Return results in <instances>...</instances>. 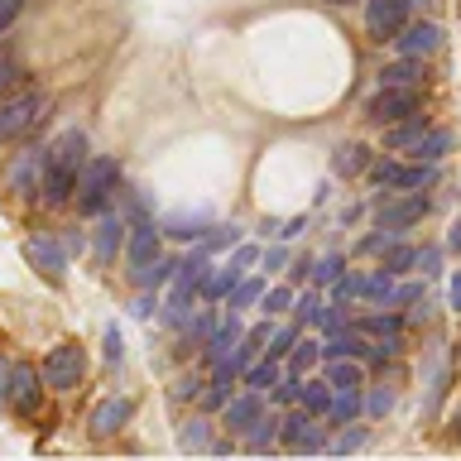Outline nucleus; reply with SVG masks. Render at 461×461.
<instances>
[{
    "instance_id": "aec40b11",
    "label": "nucleus",
    "mask_w": 461,
    "mask_h": 461,
    "mask_svg": "<svg viewBox=\"0 0 461 461\" xmlns=\"http://www.w3.org/2000/svg\"><path fill=\"white\" fill-rule=\"evenodd\" d=\"M240 341H245V327H240V317L230 312L226 322H221V327H216L212 337H207V360H212V366H221V360H226L230 351H236Z\"/></svg>"
},
{
    "instance_id": "20e7f679",
    "label": "nucleus",
    "mask_w": 461,
    "mask_h": 461,
    "mask_svg": "<svg viewBox=\"0 0 461 461\" xmlns=\"http://www.w3.org/2000/svg\"><path fill=\"white\" fill-rule=\"evenodd\" d=\"M370 178L380 187H394V193H423V187L438 183V164H394V158H375Z\"/></svg>"
},
{
    "instance_id": "412c9836",
    "label": "nucleus",
    "mask_w": 461,
    "mask_h": 461,
    "mask_svg": "<svg viewBox=\"0 0 461 461\" xmlns=\"http://www.w3.org/2000/svg\"><path fill=\"white\" fill-rule=\"evenodd\" d=\"M360 413H366V399H360V389H337V394H331V409H327L322 423L346 428V423H356Z\"/></svg>"
},
{
    "instance_id": "c756f323",
    "label": "nucleus",
    "mask_w": 461,
    "mask_h": 461,
    "mask_svg": "<svg viewBox=\"0 0 461 461\" xmlns=\"http://www.w3.org/2000/svg\"><path fill=\"white\" fill-rule=\"evenodd\" d=\"M173 274H178V259H168V255H158L154 265H144V269H135L130 279H135L140 288H164Z\"/></svg>"
},
{
    "instance_id": "a878e982",
    "label": "nucleus",
    "mask_w": 461,
    "mask_h": 461,
    "mask_svg": "<svg viewBox=\"0 0 461 461\" xmlns=\"http://www.w3.org/2000/svg\"><path fill=\"white\" fill-rule=\"evenodd\" d=\"M447 149H452V130H428L409 154H413V164H438Z\"/></svg>"
},
{
    "instance_id": "f03ea898",
    "label": "nucleus",
    "mask_w": 461,
    "mask_h": 461,
    "mask_svg": "<svg viewBox=\"0 0 461 461\" xmlns=\"http://www.w3.org/2000/svg\"><path fill=\"white\" fill-rule=\"evenodd\" d=\"M115 187H121V164L115 158H86L82 183H77V207L86 216H106Z\"/></svg>"
},
{
    "instance_id": "4c0bfd02",
    "label": "nucleus",
    "mask_w": 461,
    "mask_h": 461,
    "mask_svg": "<svg viewBox=\"0 0 461 461\" xmlns=\"http://www.w3.org/2000/svg\"><path fill=\"white\" fill-rule=\"evenodd\" d=\"M380 269H389V274H409V269H418V245H389Z\"/></svg>"
},
{
    "instance_id": "9b49d317",
    "label": "nucleus",
    "mask_w": 461,
    "mask_h": 461,
    "mask_svg": "<svg viewBox=\"0 0 461 461\" xmlns=\"http://www.w3.org/2000/svg\"><path fill=\"white\" fill-rule=\"evenodd\" d=\"M226 418V432H236V438H250V428L265 418V394H255V389H245V394H230V403L221 409Z\"/></svg>"
},
{
    "instance_id": "1a4fd4ad",
    "label": "nucleus",
    "mask_w": 461,
    "mask_h": 461,
    "mask_svg": "<svg viewBox=\"0 0 461 461\" xmlns=\"http://www.w3.org/2000/svg\"><path fill=\"white\" fill-rule=\"evenodd\" d=\"M5 403H10L14 418H24V423H34V418H39V370L34 366H10Z\"/></svg>"
},
{
    "instance_id": "864d4df0",
    "label": "nucleus",
    "mask_w": 461,
    "mask_h": 461,
    "mask_svg": "<svg viewBox=\"0 0 461 461\" xmlns=\"http://www.w3.org/2000/svg\"><path fill=\"white\" fill-rule=\"evenodd\" d=\"M447 250H452V255H461V216H456L452 226H447Z\"/></svg>"
},
{
    "instance_id": "dca6fc26",
    "label": "nucleus",
    "mask_w": 461,
    "mask_h": 461,
    "mask_svg": "<svg viewBox=\"0 0 461 461\" xmlns=\"http://www.w3.org/2000/svg\"><path fill=\"white\" fill-rule=\"evenodd\" d=\"M394 43H399V53H403V58H428V53H438V49H442V29H438V24H428V20H418V24L403 29Z\"/></svg>"
},
{
    "instance_id": "423d86ee",
    "label": "nucleus",
    "mask_w": 461,
    "mask_h": 461,
    "mask_svg": "<svg viewBox=\"0 0 461 461\" xmlns=\"http://www.w3.org/2000/svg\"><path fill=\"white\" fill-rule=\"evenodd\" d=\"M428 216V197L423 193H399L375 207V230H389V236H403L409 226H418Z\"/></svg>"
},
{
    "instance_id": "a19ab883",
    "label": "nucleus",
    "mask_w": 461,
    "mask_h": 461,
    "mask_svg": "<svg viewBox=\"0 0 461 461\" xmlns=\"http://www.w3.org/2000/svg\"><path fill=\"white\" fill-rule=\"evenodd\" d=\"M178 447H183V452H202V447H207V418H193V423L183 428Z\"/></svg>"
},
{
    "instance_id": "37998d69",
    "label": "nucleus",
    "mask_w": 461,
    "mask_h": 461,
    "mask_svg": "<svg viewBox=\"0 0 461 461\" xmlns=\"http://www.w3.org/2000/svg\"><path fill=\"white\" fill-rule=\"evenodd\" d=\"M389 409H394V394H389L384 384H375L370 394H366V413H370V418H384Z\"/></svg>"
},
{
    "instance_id": "2eb2a0df",
    "label": "nucleus",
    "mask_w": 461,
    "mask_h": 461,
    "mask_svg": "<svg viewBox=\"0 0 461 461\" xmlns=\"http://www.w3.org/2000/svg\"><path fill=\"white\" fill-rule=\"evenodd\" d=\"M43 164H49V149H29L24 158L10 164V187L14 193H43Z\"/></svg>"
},
{
    "instance_id": "2f4dec72",
    "label": "nucleus",
    "mask_w": 461,
    "mask_h": 461,
    "mask_svg": "<svg viewBox=\"0 0 461 461\" xmlns=\"http://www.w3.org/2000/svg\"><path fill=\"white\" fill-rule=\"evenodd\" d=\"M279 428H284V418H259V423L250 428V438H245V447H250V452H274V447H279Z\"/></svg>"
},
{
    "instance_id": "0eeeda50",
    "label": "nucleus",
    "mask_w": 461,
    "mask_h": 461,
    "mask_svg": "<svg viewBox=\"0 0 461 461\" xmlns=\"http://www.w3.org/2000/svg\"><path fill=\"white\" fill-rule=\"evenodd\" d=\"M409 115H423L418 111V92H409V86H380V92L366 101V121L384 125V130L409 121Z\"/></svg>"
},
{
    "instance_id": "ea45409f",
    "label": "nucleus",
    "mask_w": 461,
    "mask_h": 461,
    "mask_svg": "<svg viewBox=\"0 0 461 461\" xmlns=\"http://www.w3.org/2000/svg\"><path fill=\"white\" fill-rule=\"evenodd\" d=\"M259 308H265V317H279V312H288V308H294V288H284V284L265 288V298H259Z\"/></svg>"
},
{
    "instance_id": "cd10ccee",
    "label": "nucleus",
    "mask_w": 461,
    "mask_h": 461,
    "mask_svg": "<svg viewBox=\"0 0 461 461\" xmlns=\"http://www.w3.org/2000/svg\"><path fill=\"white\" fill-rule=\"evenodd\" d=\"M236 284H240V274L230 269V265H212V274H207V284H202V298L221 303V298H230V294H236Z\"/></svg>"
},
{
    "instance_id": "5701e85b",
    "label": "nucleus",
    "mask_w": 461,
    "mask_h": 461,
    "mask_svg": "<svg viewBox=\"0 0 461 461\" xmlns=\"http://www.w3.org/2000/svg\"><path fill=\"white\" fill-rule=\"evenodd\" d=\"M240 380H245V389H255V394H274V389H279V380H284V366H279V360H259V366H250V370H245L240 375Z\"/></svg>"
},
{
    "instance_id": "39448f33",
    "label": "nucleus",
    "mask_w": 461,
    "mask_h": 461,
    "mask_svg": "<svg viewBox=\"0 0 461 461\" xmlns=\"http://www.w3.org/2000/svg\"><path fill=\"white\" fill-rule=\"evenodd\" d=\"M86 375V351L77 341H58L49 356H43V384L53 389H77Z\"/></svg>"
},
{
    "instance_id": "49530a36",
    "label": "nucleus",
    "mask_w": 461,
    "mask_h": 461,
    "mask_svg": "<svg viewBox=\"0 0 461 461\" xmlns=\"http://www.w3.org/2000/svg\"><path fill=\"white\" fill-rule=\"evenodd\" d=\"M360 442H366V432H360V428H351V432H341V438L331 442V452H337V456H346V452H356Z\"/></svg>"
},
{
    "instance_id": "72a5a7b5",
    "label": "nucleus",
    "mask_w": 461,
    "mask_h": 461,
    "mask_svg": "<svg viewBox=\"0 0 461 461\" xmlns=\"http://www.w3.org/2000/svg\"><path fill=\"white\" fill-rule=\"evenodd\" d=\"M317 360H322V341H317V337H303V341L294 346V356H288V375H308Z\"/></svg>"
},
{
    "instance_id": "3c124183",
    "label": "nucleus",
    "mask_w": 461,
    "mask_h": 461,
    "mask_svg": "<svg viewBox=\"0 0 461 461\" xmlns=\"http://www.w3.org/2000/svg\"><path fill=\"white\" fill-rule=\"evenodd\" d=\"M447 303H452V312H461V269H452V284H447Z\"/></svg>"
},
{
    "instance_id": "6ab92c4d",
    "label": "nucleus",
    "mask_w": 461,
    "mask_h": 461,
    "mask_svg": "<svg viewBox=\"0 0 461 461\" xmlns=\"http://www.w3.org/2000/svg\"><path fill=\"white\" fill-rule=\"evenodd\" d=\"M370 164H375L370 149L356 140L337 144V154H331V173H337V178H360V173H370Z\"/></svg>"
},
{
    "instance_id": "de8ad7c7",
    "label": "nucleus",
    "mask_w": 461,
    "mask_h": 461,
    "mask_svg": "<svg viewBox=\"0 0 461 461\" xmlns=\"http://www.w3.org/2000/svg\"><path fill=\"white\" fill-rule=\"evenodd\" d=\"M438 259H442V250H438V245H428V250H418V274H423V279H428V274H438Z\"/></svg>"
},
{
    "instance_id": "473e14b6",
    "label": "nucleus",
    "mask_w": 461,
    "mask_h": 461,
    "mask_svg": "<svg viewBox=\"0 0 461 461\" xmlns=\"http://www.w3.org/2000/svg\"><path fill=\"white\" fill-rule=\"evenodd\" d=\"M360 303H394V274H389V269L366 274V284H360Z\"/></svg>"
},
{
    "instance_id": "bb28decb",
    "label": "nucleus",
    "mask_w": 461,
    "mask_h": 461,
    "mask_svg": "<svg viewBox=\"0 0 461 461\" xmlns=\"http://www.w3.org/2000/svg\"><path fill=\"white\" fill-rule=\"evenodd\" d=\"M327 384L331 389H366V370H360V360H327Z\"/></svg>"
},
{
    "instance_id": "09e8293b",
    "label": "nucleus",
    "mask_w": 461,
    "mask_h": 461,
    "mask_svg": "<svg viewBox=\"0 0 461 461\" xmlns=\"http://www.w3.org/2000/svg\"><path fill=\"white\" fill-rule=\"evenodd\" d=\"M20 10H24V0H0V34H5L14 20H20Z\"/></svg>"
},
{
    "instance_id": "58836bf2",
    "label": "nucleus",
    "mask_w": 461,
    "mask_h": 461,
    "mask_svg": "<svg viewBox=\"0 0 461 461\" xmlns=\"http://www.w3.org/2000/svg\"><path fill=\"white\" fill-rule=\"evenodd\" d=\"M265 298V279H240L236 284V294H230V312H240V308H255V303Z\"/></svg>"
},
{
    "instance_id": "4be33fe9",
    "label": "nucleus",
    "mask_w": 461,
    "mask_h": 461,
    "mask_svg": "<svg viewBox=\"0 0 461 461\" xmlns=\"http://www.w3.org/2000/svg\"><path fill=\"white\" fill-rule=\"evenodd\" d=\"M423 135H428V121H423V115H409V121H399V125H389V130H384V149L409 154Z\"/></svg>"
},
{
    "instance_id": "4d7b16f0",
    "label": "nucleus",
    "mask_w": 461,
    "mask_h": 461,
    "mask_svg": "<svg viewBox=\"0 0 461 461\" xmlns=\"http://www.w3.org/2000/svg\"><path fill=\"white\" fill-rule=\"evenodd\" d=\"M452 438L461 442V403H456V409H452Z\"/></svg>"
},
{
    "instance_id": "f257e3e1",
    "label": "nucleus",
    "mask_w": 461,
    "mask_h": 461,
    "mask_svg": "<svg viewBox=\"0 0 461 461\" xmlns=\"http://www.w3.org/2000/svg\"><path fill=\"white\" fill-rule=\"evenodd\" d=\"M86 168V135L82 130H63L49 144V164H43V202H68L82 183Z\"/></svg>"
},
{
    "instance_id": "a211bd4d",
    "label": "nucleus",
    "mask_w": 461,
    "mask_h": 461,
    "mask_svg": "<svg viewBox=\"0 0 461 461\" xmlns=\"http://www.w3.org/2000/svg\"><path fill=\"white\" fill-rule=\"evenodd\" d=\"M360 356H370V341L356 327H341L322 341V360H360Z\"/></svg>"
},
{
    "instance_id": "393cba45",
    "label": "nucleus",
    "mask_w": 461,
    "mask_h": 461,
    "mask_svg": "<svg viewBox=\"0 0 461 461\" xmlns=\"http://www.w3.org/2000/svg\"><path fill=\"white\" fill-rule=\"evenodd\" d=\"M331 389L327 380H303V399H298V409L303 413H312V418H327V409H331Z\"/></svg>"
},
{
    "instance_id": "603ef678",
    "label": "nucleus",
    "mask_w": 461,
    "mask_h": 461,
    "mask_svg": "<svg viewBox=\"0 0 461 461\" xmlns=\"http://www.w3.org/2000/svg\"><path fill=\"white\" fill-rule=\"evenodd\" d=\"M106 360H121V331L106 327Z\"/></svg>"
},
{
    "instance_id": "9d476101",
    "label": "nucleus",
    "mask_w": 461,
    "mask_h": 461,
    "mask_svg": "<svg viewBox=\"0 0 461 461\" xmlns=\"http://www.w3.org/2000/svg\"><path fill=\"white\" fill-rule=\"evenodd\" d=\"M279 447H288V452H322V447H327L322 418L294 409V413L284 418V428H279Z\"/></svg>"
},
{
    "instance_id": "e433bc0d",
    "label": "nucleus",
    "mask_w": 461,
    "mask_h": 461,
    "mask_svg": "<svg viewBox=\"0 0 461 461\" xmlns=\"http://www.w3.org/2000/svg\"><path fill=\"white\" fill-rule=\"evenodd\" d=\"M341 274H346V259H341V255H317V259H312V274H308V279H312L317 288H322V284H337Z\"/></svg>"
},
{
    "instance_id": "6e6d98bb",
    "label": "nucleus",
    "mask_w": 461,
    "mask_h": 461,
    "mask_svg": "<svg viewBox=\"0 0 461 461\" xmlns=\"http://www.w3.org/2000/svg\"><path fill=\"white\" fill-rule=\"evenodd\" d=\"M284 265V250H279V245H274V250L265 255V269H279Z\"/></svg>"
},
{
    "instance_id": "79ce46f5",
    "label": "nucleus",
    "mask_w": 461,
    "mask_h": 461,
    "mask_svg": "<svg viewBox=\"0 0 461 461\" xmlns=\"http://www.w3.org/2000/svg\"><path fill=\"white\" fill-rule=\"evenodd\" d=\"M226 265H230V269H236L240 279H245V274H250V269L259 265V250H255V245H236V250H230V259H226Z\"/></svg>"
},
{
    "instance_id": "c9c22d12",
    "label": "nucleus",
    "mask_w": 461,
    "mask_h": 461,
    "mask_svg": "<svg viewBox=\"0 0 461 461\" xmlns=\"http://www.w3.org/2000/svg\"><path fill=\"white\" fill-rule=\"evenodd\" d=\"M327 308H331V303H322L317 294H298V298H294V312H298V322H303V327H322Z\"/></svg>"
},
{
    "instance_id": "f8f14e48",
    "label": "nucleus",
    "mask_w": 461,
    "mask_h": 461,
    "mask_svg": "<svg viewBox=\"0 0 461 461\" xmlns=\"http://www.w3.org/2000/svg\"><path fill=\"white\" fill-rule=\"evenodd\" d=\"M125 255H130V274H135V269H144V265H154V259L164 255V230H158L154 221H140V226H130Z\"/></svg>"
},
{
    "instance_id": "f3484780",
    "label": "nucleus",
    "mask_w": 461,
    "mask_h": 461,
    "mask_svg": "<svg viewBox=\"0 0 461 461\" xmlns=\"http://www.w3.org/2000/svg\"><path fill=\"white\" fill-rule=\"evenodd\" d=\"M125 240H130V226L115 212H106L101 226H96V265H111L115 250H125Z\"/></svg>"
},
{
    "instance_id": "bf43d9fd",
    "label": "nucleus",
    "mask_w": 461,
    "mask_h": 461,
    "mask_svg": "<svg viewBox=\"0 0 461 461\" xmlns=\"http://www.w3.org/2000/svg\"><path fill=\"white\" fill-rule=\"evenodd\" d=\"M409 5H432V0H409Z\"/></svg>"
},
{
    "instance_id": "13d9d810",
    "label": "nucleus",
    "mask_w": 461,
    "mask_h": 461,
    "mask_svg": "<svg viewBox=\"0 0 461 461\" xmlns=\"http://www.w3.org/2000/svg\"><path fill=\"white\" fill-rule=\"evenodd\" d=\"M5 384H10V366L0 360V399H5Z\"/></svg>"
},
{
    "instance_id": "7ed1b4c3",
    "label": "nucleus",
    "mask_w": 461,
    "mask_h": 461,
    "mask_svg": "<svg viewBox=\"0 0 461 461\" xmlns=\"http://www.w3.org/2000/svg\"><path fill=\"white\" fill-rule=\"evenodd\" d=\"M43 111H49V96H39V92H20V96L0 101V149L24 140L43 121Z\"/></svg>"
},
{
    "instance_id": "a18cd8bd",
    "label": "nucleus",
    "mask_w": 461,
    "mask_h": 461,
    "mask_svg": "<svg viewBox=\"0 0 461 461\" xmlns=\"http://www.w3.org/2000/svg\"><path fill=\"white\" fill-rule=\"evenodd\" d=\"M413 303H423V284H403V288H394V303H389V308H413Z\"/></svg>"
},
{
    "instance_id": "6e6552de",
    "label": "nucleus",
    "mask_w": 461,
    "mask_h": 461,
    "mask_svg": "<svg viewBox=\"0 0 461 461\" xmlns=\"http://www.w3.org/2000/svg\"><path fill=\"white\" fill-rule=\"evenodd\" d=\"M409 29V0H366V34L394 43Z\"/></svg>"
},
{
    "instance_id": "7c9ffc66",
    "label": "nucleus",
    "mask_w": 461,
    "mask_h": 461,
    "mask_svg": "<svg viewBox=\"0 0 461 461\" xmlns=\"http://www.w3.org/2000/svg\"><path fill=\"white\" fill-rule=\"evenodd\" d=\"M418 77H423V63H418V58H403V63L380 72V86H409V92H418Z\"/></svg>"
},
{
    "instance_id": "c03bdc74",
    "label": "nucleus",
    "mask_w": 461,
    "mask_h": 461,
    "mask_svg": "<svg viewBox=\"0 0 461 461\" xmlns=\"http://www.w3.org/2000/svg\"><path fill=\"white\" fill-rule=\"evenodd\" d=\"M269 399H274V403H298V399H303V375H284L279 389H274Z\"/></svg>"
},
{
    "instance_id": "b1692460",
    "label": "nucleus",
    "mask_w": 461,
    "mask_h": 461,
    "mask_svg": "<svg viewBox=\"0 0 461 461\" xmlns=\"http://www.w3.org/2000/svg\"><path fill=\"white\" fill-rule=\"evenodd\" d=\"M230 384H236V370L230 366H216L207 389H202V409H226L230 403Z\"/></svg>"
},
{
    "instance_id": "5fc2aeb1",
    "label": "nucleus",
    "mask_w": 461,
    "mask_h": 461,
    "mask_svg": "<svg viewBox=\"0 0 461 461\" xmlns=\"http://www.w3.org/2000/svg\"><path fill=\"white\" fill-rule=\"evenodd\" d=\"M308 274H312V265H308V259H298V265L288 269V279H294V284H303V279H308Z\"/></svg>"
},
{
    "instance_id": "4468645a",
    "label": "nucleus",
    "mask_w": 461,
    "mask_h": 461,
    "mask_svg": "<svg viewBox=\"0 0 461 461\" xmlns=\"http://www.w3.org/2000/svg\"><path fill=\"white\" fill-rule=\"evenodd\" d=\"M130 413H135L130 399H101L92 409V418H86V423H92V438H115V432L130 423Z\"/></svg>"
},
{
    "instance_id": "f704fd0d",
    "label": "nucleus",
    "mask_w": 461,
    "mask_h": 461,
    "mask_svg": "<svg viewBox=\"0 0 461 461\" xmlns=\"http://www.w3.org/2000/svg\"><path fill=\"white\" fill-rule=\"evenodd\" d=\"M360 284H366V274L360 269H346L337 284H331V303L337 308H346V303H360Z\"/></svg>"
},
{
    "instance_id": "8fccbe9b",
    "label": "nucleus",
    "mask_w": 461,
    "mask_h": 461,
    "mask_svg": "<svg viewBox=\"0 0 461 461\" xmlns=\"http://www.w3.org/2000/svg\"><path fill=\"white\" fill-rule=\"evenodd\" d=\"M14 82H20V68H14V63H5V58H0V96H5V92H10Z\"/></svg>"
},
{
    "instance_id": "ddd939ff",
    "label": "nucleus",
    "mask_w": 461,
    "mask_h": 461,
    "mask_svg": "<svg viewBox=\"0 0 461 461\" xmlns=\"http://www.w3.org/2000/svg\"><path fill=\"white\" fill-rule=\"evenodd\" d=\"M24 255H29V265H34L43 279H53V284L68 274V250L58 240H49V236H34V240L24 245Z\"/></svg>"
},
{
    "instance_id": "c85d7f7f",
    "label": "nucleus",
    "mask_w": 461,
    "mask_h": 461,
    "mask_svg": "<svg viewBox=\"0 0 461 461\" xmlns=\"http://www.w3.org/2000/svg\"><path fill=\"white\" fill-rule=\"evenodd\" d=\"M298 341H303V322H279L269 331V360H288Z\"/></svg>"
}]
</instances>
